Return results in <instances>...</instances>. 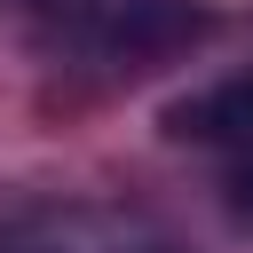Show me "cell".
<instances>
[{
    "mask_svg": "<svg viewBox=\"0 0 253 253\" xmlns=\"http://www.w3.org/2000/svg\"><path fill=\"white\" fill-rule=\"evenodd\" d=\"M0 253H182L150 213L111 198H32L0 213Z\"/></svg>",
    "mask_w": 253,
    "mask_h": 253,
    "instance_id": "1",
    "label": "cell"
},
{
    "mask_svg": "<svg viewBox=\"0 0 253 253\" xmlns=\"http://www.w3.org/2000/svg\"><path fill=\"white\" fill-rule=\"evenodd\" d=\"M166 134L174 142H213V150H253V71H229L213 87H190L166 103Z\"/></svg>",
    "mask_w": 253,
    "mask_h": 253,
    "instance_id": "2",
    "label": "cell"
},
{
    "mask_svg": "<svg viewBox=\"0 0 253 253\" xmlns=\"http://www.w3.org/2000/svg\"><path fill=\"white\" fill-rule=\"evenodd\" d=\"M63 24H79V32H95V40H158V32H174V16H182V0H47Z\"/></svg>",
    "mask_w": 253,
    "mask_h": 253,
    "instance_id": "3",
    "label": "cell"
},
{
    "mask_svg": "<svg viewBox=\"0 0 253 253\" xmlns=\"http://www.w3.org/2000/svg\"><path fill=\"white\" fill-rule=\"evenodd\" d=\"M229 206L253 213V150H237V166H229Z\"/></svg>",
    "mask_w": 253,
    "mask_h": 253,
    "instance_id": "4",
    "label": "cell"
}]
</instances>
